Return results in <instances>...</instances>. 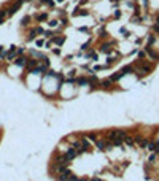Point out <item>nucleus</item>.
Returning a JSON list of instances; mask_svg holds the SVG:
<instances>
[{
	"mask_svg": "<svg viewBox=\"0 0 159 181\" xmlns=\"http://www.w3.org/2000/svg\"><path fill=\"white\" fill-rule=\"evenodd\" d=\"M37 46H43V40H37Z\"/></svg>",
	"mask_w": 159,
	"mask_h": 181,
	"instance_id": "c9c22d12",
	"label": "nucleus"
},
{
	"mask_svg": "<svg viewBox=\"0 0 159 181\" xmlns=\"http://www.w3.org/2000/svg\"><path fill=\"white\" fill-rule=\"evenodd\" d=\"M87 138H89V140H91V141H97V140H99V135H97V133H95V132H91V133H87Z\"/></svg>",
	"mask_w": 159,
	"mask_h": 181,
	"instance_id": "4be33fe9",
	"label": "nucleus"
},
{
	"mask_svg": "<svg viewBox=\"0 0 159 181\" xmlns=\"http://www.w3.org/2000/svg\"><path fill=\"white\" fill-rule=\"evenodd\" d=\"M142 3L145 5V8H148V0H142Z\"/></svg>",
	"mask_w": 159,
	"mask_h": 181,
	"instance_id": "58836bf2",
	"label": "nucleus"
},
{
	"mask_svg": "<svg viewBox=\"0 0 159 181\" xmlns=\"http://www.w3.org/2000/svg\"><path fill=\"white\" fill-rule=\"evenodd\" d=\"M57 2H64V0H57Z\"/></svg>",
	"mask_w": 159,
	"mask_h": 181,
	"instance_id": "37998d69",
	"label": "nucleus"
},
{
	"mask_svg": "<svg viewBox=\"0 0 159 181\" xmlns=\"http://www.w3.org/2000/svg\"><path fill=\"white\" fill-rule=\"evenodd\" d=\"M116 45L115 42H107V43H102V45L99 46V51L103 54H110L111 51H113V46Z\"/></svg>",
	"mask_w": 159,
	"mask_h": 181,
	"instance_id": "7ed1b4c3",
	"label": "nucleus"
},
{
	"mask_svg": "<svg viewBox=\"0 0 159 181\" xmlns=\"http://www.w3.org/2000/svg\"><path fill=\"white\" fill-rule=\"evenodd\" d=\"M124 143H126V145H129V146H134V143H135V141H134V135L127 133V135L124 137Z\"/></svg>",
	"mask_w": 159,
	"mask_h": 181,
	"instance_id": "6ab92c4d",
	"label": "nucleus"
},
{
	"mask_svg": "<svg viewBox=\"0 0 159 181\" xmlns=\"http://www.w3.org/2000/svg\"><path fill=\"white\" fill-rule=\"evenodd\" d=\"M38 65V60L37 59H29L27 60V70H32V68H35Z\"/></svg>",
	"mask_w": 159,
	"mask_h": 181,
	"instance_id": "a211bd4d",
	"label": "nucleus"
},
{
	"mask_svg": "<svg viewBox=\"0 0 159 181\" xmlns=\"http://www.w3.org/2000/svg\"><path fill=\"white\" fill-rule=\"evenodd\" d=\"M137 54H138V59H140V60L146 59V51H145V49H143V51H142V49H140V51H137Z\"/></svg>",
	"mask_w": 159,
	"mask_h": 181,
	"instance_id": "b1692460",
	"label": "nucleus"
},
{
	"mask_svg": "<svg viewBox=\"0 0 159 181\" xmlns=\"http://www.w3.org/2000/svg\"><path fill=\"white\" fill-rule=\"evenodd\" d=\"M27 2H32V0H27Z\"/></svg>",
	"mask_w": 159,
	"mask_h": 181,
	"instance_id": "c03bdc74",
	"label": "nucleus"
},
{
	"mask_svg": "<svg viewBox=\"0 0 159 181\" xmlns=\"http://www.w3.org/2000/svg\"><path fill=\"white\" fill-rule=\"evenodd\" d=\"M134 141H135L140 148H146L148 146V140L145 138L143 135H140V133H135V135H134Z\"/></svg>",
	"mask_w": 159,
	"mask_h": 181,
	"instance_id": "39448f33",
	"label": "nucleus"
},
{
	"mask_svg": "<svg viewBox=\"0 0 159 181\" xmlns=\"http://www.w3.org/2000/svg\"><path fill=\"white\" fill-rule=\"evenodd\" d=\"M3 21H5V18L3 16H0V24H3Z\"/></svg>",
	"mask_w": 159,
	"mask_h": 181,
	"instance_id": "ea45409f",
	"label": "nucleus"
},
{
	"mask_svg": "<svg viewBox=\"0 0 159 181\" xmlns=\"http://www.w3.org/2000/svg\"><path fill=\"white\" fill-rule=\"evenodd\" d=\"M145 51H146V56H150V59H151L153 62L159 60V53L153 49V46H145Z\"/></svg>",
	"mask_w": 159,
	"mask_h": 181,
	"instance_id": "423d86ee",
	"label": "nucleus"
},
{
	"mask_svg": "<svg viewBox=\"0 0 159 181\" xmlns=\"http://www.w3.org/2000/svg\"><path fill=\"white\" fill-rule=\"evenodd\" d=\"M111 2H113V3H116V2H121V0H111Z\"/></svg>",
	"mask_w": 159,
	"mask_h": 181,
	"instance_id": "79ce46f5",
	"label": "nucleus"
},
{
	"mask_svg": "<svg viewBox=\"0 0 159 181\" xmlns=\"http://www.w3.org/2000/svg\"><path fill=\"white\" fill-rule=\"evenodd\" d=\"M35 19H37L38 22L48 21V13H38V14H35Z\"/></svg>",
	"mask_w": 159,
	"mask_h": 181,
	"instance_id": "f3484780",
	"label": "nucleus"
},
{
	"mask_svg": "<svg viewBox=\"0 0 159 181\" xmlns=\"http://www.w3.org/2000/svg\"><path fill=\"white\" fill-rule=\"evenodd\" d=\"M40 3L42 5H48V7H51V8H54V0H40Z\"/></svg>",
	"mask_w": 159,
	"mask_h": 181,
	"instance_id": "5701e85b",
	"label": "nucleus"
},
{
	"mask_svg": "<svg viewBox=\"0 0 159 181\" xmlns=\"http://www.w3.org/2000/svg\"><path fill=\"white\" fill-rule=\"evenodd\" d=\"M5 56H7V51H5L3 46H0V57H5Z\"/></svg>",
	"mask_w": 159,
	"mask_h": 181,
	"instance_id": "c85d7f7f",
	"label": "nucleus"
},
{
	"mask_svg": "<svg viewBox=\"0 0 159 181\" xmlns=\"http://www.w3.org/2000/svg\"><path fill=\"white\" fill-rule=\"evenodd\" d=\"M43 35H45V37H48V38H53L54 32H53V30H46V32H45V34H43Z\"/></svg>",
	"mask_w": 159,
	"mask_h": 181,
	"instance_id": "bb28decb",
	"label": "nucleus"
},
{
	"mask_svg": "<svg viewBox=\"0 0 159 181\" xmlns=\"http://www.w3.org/2000/svg\"><path fill=\"white\" fill-rule=\"evenodd\" d=\"M53 53L56 54V56H59V54H61V49H59V48H56V49H53Z\"/></svg>",
	"mask_w": 159,
	"mask_h": 181,
	"instance_id": "72a5a7b5",
	"label": "nucleus"
},
{
	"mask_svg": "<svg viewBox=\"0 0 159 181\" xmlns=\"http://www.w3.org/2000/svg\"><path fill=\"white\" fill-rule=\"evenodd\" d=\"M158 154H159V151H158Z\"/></svg>",
	"mask_w": 159,
	"mask_h": 181,
	"instance_id": "a18cd8bd",
	"label": "nucleus"
},
{
	"mask_svg": "<svg viewBox=\"0 0 159 181\" xmlns=\"http://www.w3.org/2000/svg\"><path fill=\"white\" fill-rule=\"evenodd\" d=\"M80 32H87V27H80Z\"/></svg>",
	"mask_w": 159,
	"mask_h": 181,
	"instance_id": "4c0bfd02",
	"label": "nucleus"
},
{
	"mask_svg": "<svg viewBox=\"0 0 159 181\" xmlns=\"http://www.w3.org/2000/svg\"><path fill=\"white\" fill-rule=\"evenodd\" d=\"M151 29H153V32H154V34L159 37V24H158V22H156V24H153V27H151Z\"/></svg>",
	"mask_w": 159,
	"mask_h": 181,
	"instance_id": "393cba45",
	"label": "nucleus"
},
{
	"mask_svg": "<svg viewBox=\"0 0 159 181\" xmlns=\"http://www.w3.org/2000/svg\"><path fill=\"white\" fill-rule=\"evenodd\" d=\"M121 72L124 73V75H129V73H134V72H135V65H134V64H127V65H124V67L121 68Z\"/></svg>",
	"mask_w": 159,
	"mask_h": 181,
	"instance_id": "9d476101",
	"label": "nucleus"
},
{
	"mask_svg": "<svg viewBox=\"0 0 159 181\" xmlns=\"http://www.w3.org/2000/svg\"><path fill=\"white\" fill-rule=\"evenodd\" d=\"M65 40H67V37H65V35H57V37H53L54 45H57V46H62V45L65 43Z\"/></svg>",
	"mask_w": 159,
	"mask_h": 181,
	"instance_id": "1a4fd4ad",
	"label": "nucleus"
},
{
	"mask_svg": "<svg viewBox=\"0 0 159 181\" xmlns=\"http://www.w3.org/2000/svg\"><path fill=\"white\" fill-rule=\"evenodd\" d=\"M156 22H158V24H159V14H158V16H156Z\"/></svg>",
	"mask_w": 159,
	"mask_h": 181,
	"instance_id": "a19ab883",
	"label": "nucleus"
},
{
	"mask_svg": "<svg viewBox=\"0 0 159 181\" xmlns=\"http://www.w3.org/2000/svg\"><path fill=\"white\" fill-rule=\"evenodd\" d=\"M61 22H62V26L65 27V26H68V19L67 18H61Z\"/></svg>",
	"mask_w": 159,
	"mask_h": 181,
	"instance_id": "c756f323",
	"label": "nucleus"
},
{
	"mask_svg": "<svg viewBox=\"0 0 159 181\" xmlns=\"http://www.w3.org/2000/svg\"><path fill=\"white\" fill-rule=\"evenodd\" d=\"M67 181H80V178L76 176V175L70 173V175H68V180H67Z\"/></svg>",
	"mask_w": 159,
	"mask_h": 181,
	"instance_id": "a878e982",
	"label": "nucleus"
},
{
	"mask_svg": "<svg viewBox=\"0 0 159 181\" xmlns=\"http://www.w3.org/2000/svg\"><path fill=\"white\" fill-rule=\"evenodd\" d=\"M123 76H124V73L119 70V72H115L113 75L110 76V79L113 81V83H118V81H121V79H123Z\"/></svg>",
	"mask_w": 159,
	"mask_h": 181,
	"instance_id": "4468645a",
	"label": "nucleus"
},
{
	"mask_svg": "<svg viewBox=\"0 0 159 181\" xmlns=\"http://www.w3.org/2000/svg\"><path fill=\"white\" fill-rule=\"evenodd\" d=\"M24 51H26L24 48H18V56H22V54H24Z\"/></svg>",
	"mask_w": 159,
	"mask_h": 181,
	"instance_id": "2f4dec72",
	"label": "nucleus"
},
{
	"mask_svg": "<svg viewBox=\"0 0 159 181\" xmlns=\"http://www.w3.org/2000/svg\"><path fill=\"white\" fill-rule=\"evenodd\" d=\"M27 60H29V59L19 56V57H16V59H14V64L18 65V67H27Z\"/></svg>",
	"mask_w": 159,
	"mask_h": 181,
	"instance_id": "9b49d317",
	"label": "nucleus"
},
{
	"mask_svg": "<svg viewBox=\"0 0 159 181\" xmlns=\"http://www.w3.org/2000/svg\"><path fill=\"white\" fill-rule=\"evenodd\" d=\"M57 22H59L57 19H54V21H49V26H51V27H56V26H57Z\"/></svg>",
	"mask_w": 159,
	"mask_h": 181,
	"instance_id": "7c9ffc66",
	"label": "nucleus"
},
{
	"mask_svg": "<svg viewBox=\"0 0 159 181\" xmlns=\"http://www.w3.org/2000/svg\"><path fill=\"white\" fill-rule=\"evenodd\" d=\"M156 42H158V35L150 34V35H148V38H146V46H154Z\"/></svg>",
	"mask_w": 159,
	"mask_h": 181,
	"instance_id": "f8f14e48",
	"label": "nucleus"
},
{
	"mask_svg": "<svg viewBox=\"0 0 159 181\" xmlns=\"http://www.w3.org/2000/svg\"><path fill=\"white\" fill-rule=\"evenodd\" d=\"M111 84H113V81H111V79L108 78V79H102L99 86L102 87V89H107V90H108V89H111Z\"/></svg>",
	"mask_w": 159,
	"mask_h": 181,
	"instance_id": "2eb2a0df",
	"label": "nucleus"
},
{
	"mask_svg": "<svg viewBox=\"0 0 159 181\" xmlns=\"http://www.w3.org/2000/svg\"><path fill=\"white\" fill-rule=\"evenodd\" d=\"M95 146H97L99 151H105V148H107V140H105V138H99L97 141H95Z\"/></svg>",
	"mask_w": 159,
	"mask_h": 181,
	"instance_id": "ddd939ff",
	"label": "nucleus"
},
{
	"mask_svg": "<svg viewBox=\"0 0 159 181\" xmlns=\"http://www.w3.org/2000/svg\"><path fill=\"white\" fill-rule=\"evenodd\" d=\"M86 57H87V59H92L94 62H97V60H99V56H97V53H95L94 49H91V51L86 54Z\"/></svg>",
	"mask_w": 159,
	"mask_h": 181,
	"instance_id": "aec40b11",
	"label": "nucleus"
},
{
	"mask_svg": "<svg viewBox=\"0 0 159 181\" xmlns=\"http://www.w3.org/2000/svg\"><path fill=\"white\" fill-rule=\"evenodd\" d=\"M121 14H123V13L119 11V10H116V11H115V18H121Z\"/></svg>",
	"mask_w": 159,
	"mask_h": 181,
	"instance_id": "473e14b6",
	"label": "nucleus"
},
{
	"mask_svg": "<svg viewBox=\"0 0 159 181\" xmlns=\"http://www.w3.org/2000/svg\"><path fill=\"white\" fill-rule=\"evenodd\" d=\"M118 129H113V130H107V133H105V140L107 141H113L115 138H118Z\"/></svg>",
	"mask_w": 159,
	"mask_h": 181,
	"instance_id": "6e6552de",
	"label": "nucleus"
},
{
	"mask_svg": "<svg viewBox=\"0 0 159 181\" xmlns=\"http://www.w3.org/2000/svg\"><path fill=\"white\" fill-rule=\"evenodd\" d=\"M30 21H32L30 16H24V18L21 19V26H22V27H27L29 24H30Z\"/></svg>",
	"mask_w": 159,
	"mask_h": 181,
	"instance_id": "412c9836",
	"label": "nucleus"
},
{
	"mask_svg": "<svg viewBox=\"0 0 159 181\" xmlns=\"http://www.w3.org/2000/svg\"><path fill=\"white\" fill-rule=\"evenodd\" d=\"M89 45H91V40H89V42H86L84 45H81V49H83V51H86V49L89 48Z\"/></svg>",
	"mask_w": 159,
	"mask_h": 181,
	"instance_id": "cd10ccee",
	"label": "nucleus"
},
{
	"mask_svg": "<svg viewBox=\"0 0 159 181\" xmlns=\"http://www.w3.org/2000/svg\"><path fill=\"white\" fill-rule=\"evenodd\" d=\"M64 154L67 156V157L70 159V160H73L75 157H78V156H80V153H78V149H76V148H73V146H72V148H68V149L65 151Z\"/></svg>",
	"mask_w": 159,
	"mask_h": 181,
	"instance_id": "0eeeda50",
	"label": "nucleus"
},
{
	"mask_svg": "<svg viewBox=\"0 0 159 181\" xmlns=\"http://www.w3.org/2000/svg\"><path fill=\"white\" fill-rule=\"evenodd\" d=\"M87 3V0H80V7H81V5H86Z\"/></svg>",
	"mask_w": 159,
	"mask_h": 181,
	"instance_id": "e433bc0d",
	"label": "nucleus"
},
{
	"mask_svg": "<svg viewBox=\"0 0 159 181\" xmlns=\"http://www.w3.org/2000/svg\"><path fill=\"white\" fill-rule=\"evenodd\" d=\"M76 83H78V86H89V78L87 76H78Z\"/></svg>",
	"mask_w": 159,
	"mask_h": 181,
	"instance_id": "dca6fc26",
	"label": "nucleus"
},
{
	"mask_svg": "<svg viewBox=\"0 0 159 181\" xmlns=\"http://www.w3.org/2000/svg\"><path fill=\"white\" fill-rule=\"evenodd\" d=\"M154 160H156V154H153L151 157H150V162H154Z\"/></svg>",
	"mask_w": 159,
	"mask_h": 181,
	"instance_id": "f704fd0d",
	"label": "nucleus"
},
{
	"mask_svg": "<svg viewBox=\"0 0 159 181\" xmlns=\"http://www.w3.org/2000/svg\"><path fill=\"white\" fill-rule=\"evenodd\" d=\"M43 34H45V30H43L40 26L35 27V29H32V30H30V34L27 35V42H34L35 38H37V35H43Z\"/></svg>",
	"mask_w": 159,
	"mask_h": 181,
	"instance_id": "20e7f679",
	"label": "nucleus"
},
{
	"mask_svg": "<svg viewBox=\"0 0 159 181\" xmlns=\"http://www.w3.org/2000/svg\"><path fill=\"white\" fill-rule=\"evenodd\" d=\"M134 65H135V67H138V68H142L145 73H151L153 68H154V67H153V64H150V62H148V60H145V59H143V60H140V59L135 60V62H134Z\"/></svg>",
	"mask_w": 159,
	"mask_h": 181,
	"instance_id": "f257e3e1",
	"label": "nucleus"
},
{
	"mask_svg": "<svg viewBox=\"0 0 159 181\" xmlns=\"http://www.w3.org/2000/svg\"><path fill=\"white\" fill-rule=\"evenodd\" d=\"M54 164H56V165H62V167H68L70 159H68L65 154H57L56 157H54Z\"/></svg>",
	"mask_w": 159,
	"mask_h": 181,
	"instance_id": "f03ea898",
	"label": "nucleus"
}]
</instances>
